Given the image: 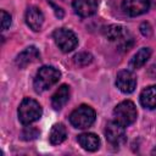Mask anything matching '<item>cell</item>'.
Instances as JSON below:
<instances>
[{
  "label": "cell",
  "instance_id": "cell-1",
  "mask_svg": "<svg viewBox=\"0 0 156 156\" xmlns=\"http://www.w3.org/2000/svg\"><path fill=\"white\" fill-rule=\"evenodd\" d=\"M61 77V73L58 69H56L52 66H43L37 72V76L34 78V89L37 93H41L51 88L54 84L58 82Z\"/></svg>",
  "mask_w": 156,
  "mask_h": 156
},
{
  "label": "cell",
  "instance_id": "cell-2",
  "mask_svg": "<svg viewBox=\"0 0 156 156\" xmlns=\"http://www.w3.org/2000/svg\"><path fill=\"white\" fill-rule=\"evenodd\" d=\"M41 113L43 111L40 105L30 98L23 99L18 107V119L24 126L38 121L41 117Z\"/></svg>",
  "mask_w": 156,
  "mask_h": 156
},
{
  "label": "cell",
  "instance_id": "cell-3",
  "mask_svg": "<svg viewBox=\"0 0 156 156\" xmlns=\"http://www.w3.org/2000/svg\"><path fill=\"white\" fill-rule=\"evenodd\" d=\"M136 116H138V112H136L135 105L129 100L119 102L113 110L115 121L123 127L130 126L136 119Z\"/></svg>",
  "mask_w": 156,
  "mask_h": 156
},
{
  "label": "cell",
  "instance_id": "cell-4",
  "mask_svg": "<svg viewBox=\"0 0 156 156\" xmlns=\"http://www.w3.org/2000/svg\"><path fill=\"white\" fill-rule=\"evenodd\" d=\"M94 121H95V111L88 105H80L69 116V122L72 123V126L79 129H85L90 127L94 123Z\"/></svg>",
  "mask_w": 156,
  "mask_h": 156
},
{
  "label": "cell",
  "instance_id": "cell-5",
  "mask_svg": "<svg viewBox=\"0 0 156 156\" xmlns=\"http://www.w3.org/2000/svg\"><path fill=\"white\" fill-rule=\"evenodd\" d=\"M54 40L56 43V45L58 46V49H61V51L63 52H69L72 51L77 44H78V39L76 37V34L66 28H60L56 29L52 34Z\"/></svg>",
  "mask_w": 156,
  "mask_h": 156
},
{
  "label": "cell",
  "instance_id": "cell-6",
  "mask_svg": "<svg viewBox=\"0 0 156 156\" xmlns=\"http://www.w3.org/2000/svg\"><path fill=\"white\" fill-rule=\"evenodd\" d=\"M105 136L110 144L115 146H119L126 141V132L124 127L117 123L116 121L108 122L105 128Z\"/></svg>",
  "mask_w": 156,
  "mask_h": 156
},
{
  "label": "cell",
  "instance_id": "cell-7",
  "mask_svg": "<svg viewBox=\"0 0 156 156\" xmlns=\"http://www.w3.org/2000/svg\"><path fill=\"white\" fill-rule=\"evenodd\" d=\"M116 85H117V88H118L122 93L129 94V93H132V91L135 89L136 78H135V76H134L130 71L123 69V71L118 72V74H117Z\"/></svg>",
  "mask_w": 156,
  "mask_h": 156
},
{
  "label": "cell",
  "instance_id": "cell-8",
  "mask_svg": "<svg viewBox=\"0 0 156 156\" xmlns=\"http://www.w3.org/2000/svg\"><path fill=\"white\" fill-rule=\"evenodd\" d=\"M150 7V0H123L122 9L129 16L145 13Z\"/></svg>",
  "mask_w": 156,
  "mask_h": 156
},
{
  "label": "cell",
  "instance_id": "cell-9",
  "mask_svg": "<svg viewBox=\"0 0 156 156\" xmlns=\"http://www.w3.org/2000/svg\"><path fill=\"white\" fill-rule=\"evenodd\" d=\"M40 54L35 46H28L22 52H20L15 60V63L18 68H26L28 65L33 63L39 58Z\"/></svg>",
  "mask_w": 156,
  "mask_h": 156
},
{
  "label": "cell",
  "instance_id": "cell-10",
  "mask_svg": "<svg viewBox=\"0 0 156 156\" xmlns=\"http://www.w3.org/2000/svg\"><path fill=\"white\" fill-rule=\"evenodd\" d=\"M73 10L80 17H89L98 10L96 0H73Z\"/></svg>",
  "mask_w": 156,
  "mask_h": 156
},
{
  "label": "cell",
  "instance_id": "cell-11",
  "mask_svg": "<svg viewBox=\"0 0 156 156\" xmlns=\"http://www.w3.org/2000/svg\"><path fill=\"white\" fill-rule=\"evenodd\" d=\"M43 22H44L43 12L35 6L28 7V10L26 11V23L29 26V28L35 30V32L40 30Z\"/></svg>",
  "mask_w": 156,
  "mask_h": 156
},
{
  "label": "cell",
  "instance_id": "cell-12",
  "mask_svg": "<svg viewBox=\"0 0 156 156\" xmlns=\"http://www.w3.org/2000/svg\"><path fill=\"white\" fill-rule=\"evenodd\" d=\"M68 99H69V87L66 85V84H63L52 95V98H51V105H52V107L55 110H60V108H62L66 105V102L68 101Z\"/></svg>",
  "mask_w": 156,
  "mask_h": 156
},
{
  "label": "cell",
  "instance_id": "cell-13",
  "mask_svg": "<svg viewBox=\"0 0 156 156\" xmlns=\"http://www.w3.org/2000/svg\"><path fill=\"white\" fill-rule=\"evenodd\" d=\"M78 143L87 151H95L100 146V139L94 133H83L78 135Z\"/></svg>",
  "mask_w": 156,
  "mask_h": 156
},
{
  "label": "cell",
  "instance_id": "cell-14",
  "mask_svg": "<svg viewBox=\"0 0 156 156\" xmlns=\"http://www.w3.org/2000/svg\"><path fill=\"white\" fill-rule=\"evenodd\" d=\"M140 104L149 110L156 108V85L145 88L140 94Z\"/></svg>",
  "mask_w": 156,
  "mask_h": 156
},
{
  "label": "cell",
  "instance_id": "cell-15",
  "mask_svg": "<svg viewBox=\"0 0 156 156\" xmlns=\"http://www.w3.org/2000/svg\"><path fill=\"white\" fill-rule=\"evenodd\" d=\"M67 136V132H66V128L63 124L61 123H56L52 126L51 130H50V135H49V139H50V143L52 145H58L61 144L62 141H65Z\"/></svg>",
  "mask_w": 156,
  "mask_h": 156
},
{
  "label": "cell",
  "instance_id": "cell-16",
  "mask_svg": "<svg viewBox=\"0 0 156 156\" xmlns=\"http://www.w3.org/2000/svg\"><path fill=\"white\" fill-rule=\"evenodd\" d=\"M150 55H151V49H150V48H141V49L133 56V58L130 60V63H129L130 67L134 68V69L143 67V66L146 63V61L150 58Z\"/></svg>",
  "mask_w": 156,
  "mask_h": 156
},
{
  "label": "cell",
  "instance_id": "cell-17",
  "mask_svg": "<svg viewBox=\"0 0 156 156\" xmlns=\"http://www.w3.org/2000/svg\"><path fill=\"white\" fill-rule=\"evenodd\" d=\"M104 34L105 37L111 40V41H116V40H122L126 35V30L122 26H118V24H111V26H107L105 29H104Z\"/></svg>",
  "mask_w": 156,
  "mask_h": 156
},
{
  "label": "cell",
  "instance_id": "cell-18",
  "mask_svg": "<svg viewBox=\"0 0 156 156\" xmlns=\"http://www.w3.org/2000/svg\"><path fill=\"white\" fill-rule=\"evenodd\" d=\"M73 60H74V63L78 66H88L89 63H91L93 56L89 52H79L73 57Z\"/></svg>",
  "mask_w": 156,
  "mask_h": 156
},
{
  "label": "cell",
  "instance_id": "cell-19",
  "mask_svg": "<svg viewBox=\"0 0 156 156\" xmlns=\"http://www.w3.org/2000/svg\"><path fill=\"white\" fill-rule=\"evenodd\" d=\"M38 135H39V129H37L34 127H26L21 133V138L23 140H33Z\"/></svg>",
  "mask_w": 156,
  "mask_h": 156
},
{
  "label": "cell",
  "instance_id": "cell-20",
  "mask_svg": "<svg viewBox=\"0 0 156 156\" xmlns=\"http://www.w3.org/2000/svg\"><path fill=\"white\" fill-rule=\"evenodd\" d=\"M11 26V16L6 11H1V29L6 30Z\"/></svg>",
  "mask_w": 156,
  "mask_h": 156
},
{
  "label": "cell",
  "instance_id": "cell-21",
  "mask_svg": "<svg viewBox=\"0 0 156 156\" xmlns=\"http://www.w3.org/2000/svg\"><path fill=\"white\" fill-rule=\"evenodd\" d=\"M140 32H141L143 35H145V37H150L151 33H152V28H151V26H150L147 22H144V23L140 24Z\"/></svg>",
  "mask_w": 156,
  "mask_h": 156
},
{
  "label": "cell",
  "instance_id": "cell-22",
  "mask_svg": "<svg viewBox=\"0 0 156 156\" xmlns=\"http://www.w3.org/2000/svg\"><path fill=\"white\" fill-rule=\"evenodd\" d=\"M149 76H150L152 79H156V65H152V66L149 68Z\"/></svg>",
  "mask_w": 156,
  "mask_h": 156
},
{
  "label": "cell",
  "instance_id": "cell-23",
  "mask_svg": "<svg viewBox=\"0 0 156 156\" xmlns=\"http://www.w3.org/2000/svg\"><path fill=\"white\" fill-rule=\"evenodd\" d=\"M51 6H52V7L55 9V12H56V16H58V17L61 18V17L63 16V11H62V10H61L60 7H57V6H55L54 4H51Z\"/></svg>",
  "mask_w": 156,
  "mask_h": 156
}]
</instances>
